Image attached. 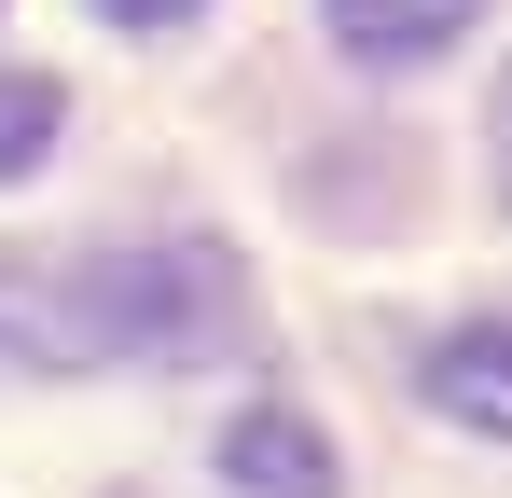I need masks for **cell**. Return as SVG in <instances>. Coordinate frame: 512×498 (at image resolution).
<instances>
[{
	"label": "cell",
	"mask_w": 512,
	"mask_h": 498,
	"mask_svg": "<svg viewBox=\"0 0 512 498\" xmlns=\"http://www.w3.org/2000/svg\"><path fill=\"white\" fill-rule=\"evenodd\" d=\"M236 319V263L208 236H153V249H111L84 277L56 263H0V346L70 374V360H194L208 332Z\"/></svg>",
	"instance_id": "obj_1"
},
{
	"label": "cell",
	"mask_w": 512,
	"mask_h": 498,
	"mask_svg": "<svg viewBox=\"0 0 512 498\" xmlns=\"http://www.w3.org/2000/svg\"><path fill=\"white\" fill-rule=\"evenodd\" d=\"M429 402L457 415V429H485V443H512V305L499 319H457L429 346Z\"/></svg>",
	"instance_id": "obj_2"
},
{
	"label": "cell",
	"mask_w": 512,
	"mask_h": 498,
	"mask_svg": "<svg viewBox=\"0 0 512 498\" xmlns=\"http://www.w3.org/2000/svg\"><path fill=\"white\" fill-rule=\"evenodd\" d=\"M222 485L236 498H333V443H319V429H305V415H236V429H222Z\"/></svg>",
	"instance_id": "obj_3"
},
{
	"label": "cell",
	"mask_w": 512,
	"mask_h": 498,
	"mask_svg": "<svg viewBox=\"0 0 512 498\" xmlns=\"http://www.w3.org/2000/svg\"><path fill=\"white\" fill-rule=\"evenodd\" d=\"M471 14H485V0H333L346 56H374V70H416V56H443Z\"/></svg>",
	"instance_id": "obj_4"
},
{
	"label": "cell",
	"mask_w": 512,
	"mask_h": 498,
	"mask_svg": "<svg viewBox=\"0 0 512 498\" xmlns=\"http://www.w3.org/2000/svg\"><path fill=\"white\" fill-rule=\"evenodd\" d=\"M56 125H70L56 70H0V180H28V166L56 153Z\"/></svg>",
	"instance_id": "obj_5"
},
{
	"label": "cell",
	"mask_w": 512,
	"mask_h": 498,
	"mask_svg": "<svg viewBox=\"0 0 512 498\" xmlns=\"http://www.w3.org/2000/svg\"><path fill=\"white\" fill-rule=\"evenodd\" d=\"M485 139H499L485 166H499V208H512V70H499V111H485Z\"/></svg>",
	"instance_id": "obj_6"
},
{
	"label": "cell",
	"mask_w": 512,
	"mask_h": 498,
	"mask_svg": "<svg viewBox=\"0 0 512 498\" xmlns=\"http://www.w3.org/2000/svg\"><path fill=\"white\" fill-rule=\"evenodd\" d=\"M97 14H125V28H167V14H194V0H97Z\"/></svg>",
	"instance_id": "obj_7"
}]
</instances>
